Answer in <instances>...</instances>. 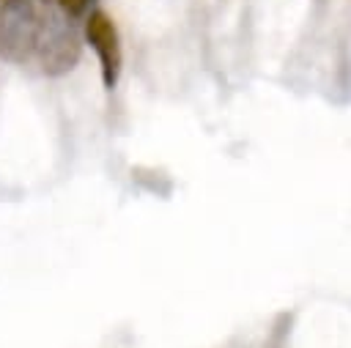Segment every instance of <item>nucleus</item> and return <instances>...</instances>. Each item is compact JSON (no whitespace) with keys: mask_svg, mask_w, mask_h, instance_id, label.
<instances>
[{"mask_svg":"<svg viewBox=\"0 0 351 348\" xmlns=\"http://www.w3.org/2000/svg\"><path fill=\"white\" fill-rule=\"evenodd\" d=\"M71 16H66L60 8L58 11H47V16H38V33H36V58L44 74L58 77L66 74L77 66L82 44L80 36L74 30V25L69 22Z\"/></svg>","mask_w":351,"mask_h":348,"instance_id":"1","label":"nucleus"},{"mask_svg":"<svg viewBox=\"0 0 351 348\" xmlns=\"http://www.w3.org/2000/svg\"><path fill=\"white\" fill-rule=\"evenodd\" d=\"M38 14L30 0H0V55L22 63L33 55Z\"/></svg>","mask_w":351,"mask_h":348,"instance_id":"2","label":"nucleus"},{"mask_svg":"<svg viewBox=\"0 0 351 348\" xmlns=\"http://www.w3.org/2000/svg\"><path fill=\"white\" fill-rule=\"evenodd\" d=\"M85 38L99 58V71H101L104 88L112 90L118 85L121 69H123V49H121V36H118L115 22L104 11H90V16L85 19Z\"/></svg>","mask_w":351,"mask_h":348,"instance_id":"3","label":"nucleus"},{"mask_svg":"<svg viewBox=\"0 0 351 348\" xmlns=\"http://www.w3.org/2000/svg\"><path fill=\"white\" fill-rule=\"evenodd\" d=\"M55 3H58V8L66 16H80V14H85V8H88L90 0H55Z\"/></svg>","mask_w":351,"mask_h":348,"instance_id":"4","label":"nucleus"},{"mask_svg":"<svg viewBox=\"0 0 351 348\" xmlns=\"http://www.w3.org/2000/svg\"><path fill=\"white\" fill-rule=\"evenodd\" d=\"M44 3H52V0H44Z\"/></svg>","mask_w":351,"mask_h":348,"instance_id":"5","label":"nucleus"}]
</instances>
